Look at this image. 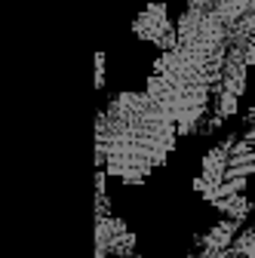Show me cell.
<instances>
[{
    "label": "cell",
    "instance_id": "1",
    "mask_svg": "<svg viewBox=\"0 0 255 258\" xmlns=\"http://www.w3.org/2000/svg\"><path fill=\"white\" fill-rule=\"evenodd\" d=\"M175 120L148 92H117L95 117V166L123 184H142L178 142Z\"/></svg>",
    "mask_w": 255,
    "mask_h": 258
},
{
    "label": "cell",
    "instance_id": "2",
    "mask_svg": "<svg viewBox=\"0 0 255 258\" xmlns=\"http://www.w3.org/2000/svg\"><path fill=\"white\" fill-rule=\"evenodd\" d=\"M145 92L175 120L181 136L200 133L212 108V80L178 49H166L157 55Z\"/></svg>",
    "mask_w": 255,
    "mask_h": 258
},
{
    "label": "cell",
    "instance_id": "3",
    "mask_svg": "<svg viewBox=\"0 0 255 258\" xmlns=\"http://www.w3.org/2000/svg\"><path fill=\"white\" fill-rule=\"evenodd\" d=\"M252 172H255V148L243 136H228L206 151L200 175L190 187L228 218L246 221L252 215V203L246 197V184Z\"/></svg>",
    "mask_w": 255,
    "mask_h": 258
},
{
    "label": "cell",
    "instance_id": "4",
    "mask_svg": "<svg viewBox=\"0 0 255 258\" xmlns=\"http://www.w3.org/2000/svg\"><path fill=\"white\" fill-rule=\"evenodd\" d=\"M175 31H178V46L175 49L187 61H194L197 68L212 80V86H215L221 71H225V64H228V52H231L228 25L221 22L218 16L206 13V10L187 7L178 16Z\"/></svg>",
    "mask_w": 255,
    "mask_h": 258
},
{
    "label": "cell",
    "instance_id": "5",
    "mask_svg": "<svg viewBox=\"0 0 255 258\" xmlns=\"http://www.w3.org/2000/svg\"><path fill=\"white\" fill-rule=\"evenodd\" d=\"M105 169L95 172V258H139L136 234L126 228V221L108 212V194H105Z\"/></svg>",
    "mask_w": 255,
    "mask_h": 258
},
{
    "label": "cell",
    "instance_id": "6",
    "mask_svg": "<svg viewBox=\"0 0 255 258\" xmlns=\"http://www.w3.org/2000/svg\"><path fill=\"white\" fill-rule=\"evenodd\" d=\"M187 4L225 22L231 46H246L255 37V0H187Z\"/></svg>",
    "mask_w": 255,
    "mask_h": 258
},
{
    "label": "cell",
    "instance_id": "7",
    "mask_svg": "<svg viewBox=\"0 0 255 258\" xmlns=\"http://www.w3.org/2000/svg\"><path fill=\"white\" fill-rule=\"evenodd\" d=\"M133 34L142 37V40H151L154 46H160L163 52L178 46V31H175V25L169 22L163 4L145 7V10L133 19Z\"/></svg>",
    "mask_w": 255,
    "mask_h": 258
},
{
    "label": "cell",
    "instance_id": "8",
    "mask_svg": "<svg viewBox=\"0 0 255 258\" xmlns=\"http://www.w3.org/2000/svg\"><path fill=\"white\" fill-rule=\"evenodd\" d=\"M240 224H243V221H237V218H225V221L212 224V228H206L203 234L194 237V243H190V252H197V255H212V252H225V249H231V243H234L237 234L243 231Z\"/></svg>",
    "mask_w": 255,
    "mask_h": 258
},
{
    "label": "cell",
    "instance_id": "9",
    "mask_svg": "<svg viewBox=\"0 0 255 258\" xmlns=\"http://www.w3.org/2000/svg\"><path fill=\"white\" fill-rule=\"evenodd\" d=\"M105 86V52L95 55V89Z\"/></svg>",
    "mask_w": 255,
    "mask_h": 258
},
{
    "label": "cell",
    "instance_id": "10",
    "mask_svg": "<svg viewBox=\"0 0 255 258\" xmlns=\"http://www.w3.org/2000/svg\"><path fill=\"white\" fill-rule=\"evenodd\" d=\"M237 49H243V52H246V61H249V68H255V37H252L246 46H237Z\"/></svg>",
    "mask_w": 255,
    "mask_h": 258
},
{
    "label": "cell",
    "instance_id": "11",
    "mask_svg": "<svg viewBox=\"0 0 255 258\" xmlns=\"http://www.w3.org/2000/svg\"><path fill=\"white\" fill-rule=\"evenodd\" d=\"M243 139L255 148V120H246V129H243Z\"/></svg>",
    "mask_w": 255,
    "mask_h": 258
},
{
    "label": "cell",
    "instance_id": "12",
    "mask_svg": "<svg viewBox=\"0 0 255 258\" xmlns=\"http://www.w3.org/2000/svg\"><path fill=\"white\" fill-rule=\"evenodd\" d=\"M197 255V252H194ZM200 258H243L240 252H234V249H225V252H212V255H200Z\"/></svg>",
    "mask_w": 255,
    "mask_h": 258
}]
</instances>
